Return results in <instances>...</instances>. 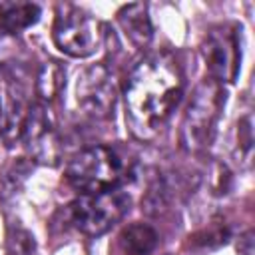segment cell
Returning a JSON list of instances; mask_svg holds the SVG:
<instances>
[{
	"mask_svg": "<svg viewBox=\"0 0 255 255\" xmlns=\"http://www.w3.org/2000/svg\"><path fill=\"white\" fill-rule=\"evenodd\" d=\"M181 94L183 76L171 54L159 52L143 58L124 86L126 120L131 131L141 139L153 137L169 120Z\"/></svg>",
	"mask_w": 255,
	"mask_h": 255,
	"instance_id": "1",
	"label": "cell"
},
{
	"mask_svg": "<svg viewBox=\"0 0 255 255\" xmlns=\"http://www.w3.org/2000/svg\"><path fill=\"white\" fill-rule=\"evenodd\" d=\"M223 104L225 92L219 82L205 78L195 86L179 129V139L185 149L199 151L211 143Z\"/></svg>",
	"mask_w": 255,
	"mask_h": 255,
	"instance_id": "2",
	"label": "cell"
},
{
	"mask_svg": "<svg viewBox=\"0 0 255 255\" xmlns=\"http://www.w3.org/2000/svg\"><path fill=\"white\" fill-rule=\"evenodd\" d=\"M66 179L80 193L116 189L124 179V161L116 149L108 145H92L70 159Z\"/></svg>",
	"mask_w": 255,
	"mask_h": 255,
	"instance_id": "3",
	"label": "cell"
},
{
	"mask_svg": "<svg viewBox=\"0 0 255 255\" xmlns=\"http://www.w3.org/2000/svg\"><path fill=\"white\" fill-rule=\"evenodd\" d=\"M129 195L116 187L100 193H80L70 203V221L74 227L90 237H98L108 233L116 223L124 219L129 211Z\"/></svg>",
	"mask_w": 255,
	"mask_h": 255,
	"instance_id": "4",
	"label": "cell"
},
{
	"mask_svg": "<svg viewBox=\"0 0 255 255\" xmlns=\"http://www.w3.org/2000/svg\"><path fill=\"white\" fill-rule=\"evenodd\" d=\"M58 50L72 58H88L100 46V24L74 4H60L52 28Z\"/></svg>",
	"mask_w": 255,
	"mask_h": 255,
	"instance_id": "5",
	"label": "cell"
},
{
	"mask_svg": "<svg viewBox=\"0 0 255 255\" xmlns=\"http://www.w3.org/2000/svg\"><path fill=\"white\" fill-rule=\"evenodd\" d=\"M201 56L205 60L209 78L219 82H235L241 62L239 32L235 26H215L207 32L201 44Z\"/></svg>",
	"mask_w": 255,
	"mask_h": 255,
	"instance_id": "6",
	"label": "cell"
},
{
	"mask_svg": "<svg viewBox=\"0 0 255 255\" xmlns=\"http://www.w3.org/2000/svg\"><path fill=\"white\" fill-rule=\"evenodd\" d=\"M20 141L28 149L34 161L56 165L60 159V139L54 128V120L46 104H30L24 112Z\"/></svg>",
	"mask_w": 255,
	"mask_h": 255,
	"instance_id": "7",
	"label": "cell"
},
{
	"mask_svg": "<svg viewBox=\"0 0 255 255\" xmlns=\"http://www.w3.org/2000/svg\"><path fill=\"white\" fill-rule=\"evenodd\" d=\"M76 96L78 106L92 118H108L110 114H114L118 90L110 68H106L104 64L86 68L78 78Z\"/></svg>",
	"mask_w": 255,
	"mask_h": 255,
	"instance_id": "8",
	"label": "cell"
},
{
	"mask_svg": "<svg viewBox=\"0 0 255 255\" xmlns=\"http://www.w3.org/2000/svg\"><path fill=\"white\" fill-rule=\"evenodd\" d=\"M118 24L124 30L126 38L137 48H145L151 42L153 36V26L147 16V8L143 4H128L120 8L118 12Z\"/></svg>",
	"mask_w": 255,
	"mask_h": 255,
	"instance_id": "9",
	"label": "cell"
},
{
	"mask_svg": "<svg viewBox=\"0 0 255 255\" xmlns=\"http://www.w3.org/2000/svg\"><path fill=\"white\" fill-rule=\"evenodd\" d=\"M40 20V6L32 2H8L0 6V28L6 34H20Z\"/></svg>",
	"mask_w": 255,
	"mask_h": 255,
	"instance_id": "10",
	"label": "cell"
},
{
	"mask_svg": "<svg viewBox=\"0 0 255 255\" xmlns=\"http://www.w3.org/2000/svg\"><path fill=\"white\" fill-rule=\"evenodd\" d=\"M120 245L128 255H149L157 245V231L147 223H131L122 229Z\"/></svg>",
	"mask_w": 255,
	"mask_h": 255,
	"instance_id": "11",
	"label": "cell"
},
{
	"mask_svg": "<svg viewBox=\"0 0 255 255\" xmlns=\"http://www.w3.org/2000/svg\"><path fill=\"white\" fill-rule=\"evenodd\" d=\"M64 84H66V68L60 62L50 60L40 66L36 76V94L42 100V104L52 102L62 92Z\"/></svg>",
	"mask_w": 255,
	"mask_h": 255,
	"instance_id": "12",
	"label": "cell"
},
{
	"mask_svg": "<svg viewBox=\"0 0 255 255\" xmlns=\"http://www.w3.org/2000/svg\"><path fill=\"white\" fill-rule=\"evenodd\" d=\"M28 171H30V165H28L24 159L12 161V163L6 167L4 175H2V181H0V189H2V195H4V197L12 195V193H14V191L20 187V183L26 179Z\"/></svg>",
	"mask_w": 255,
	"mask_h": 255,
	"instance_id": "13",
	"label": "cell"
},
{
	"mask_svg": "<svg viewBox=\"0 0 255 255\" xmlns=\"http://www.w3.org/2000/svg\"><path fill=\"white\" fill-rule=\"evenodd\" d=\"M8 243H10V253L14 255H34V237L24 231V229H14L8 235Z\"/></svg>",
	"mask_w": 255,
	"mask_h": 255,
	"instance_id": "14",
	"label": "cell"
},
{
	"mask_svg": "<svg viewBox=\"0 0 255 255\" xmlns=\"http://www.w3.org/2000/svg\"><path fill=\"white\" fill-rule=\"evenodd\" d=\"M227 237H229L227 227H217V225H213L209 231L197 233V235L193 237V241L199 243L201 247H219V245H223V243L227 241Z\"/></svg>",
	"mask_w": 255,
	"mask_h": 255,
	"instance_id": "15",
	"label": "cell"
},
{
	"mask_svg": "<svg viewBox=\"0 0 255 255\" xmlns=\"http://www.w3.org/2000/svg\"><path fill=\"white\" fill-rule=\"evenodd\" d=\"M237 251H239V255H253V229H247L239 237Z\"/></svg>",
	"mask_w": 255,
	"mask_h": 255,
	"instance_id": "16",
	"label": "cell"
},
{
	"mask_svg": "<svg viewBox=\"0 0 255 255\" xmlns=\"http://www.w3.org/2000/svg\"><path fill=\"white\" fill-rule=\"evenodd\" d=\"M2 122H4V106L0 102V133H2Z\"/></svg>",
	"mask_w": 255,
	"mask_h": 255,
	"instance_id": "17",
	"label": "cell"
}]
</instances>
